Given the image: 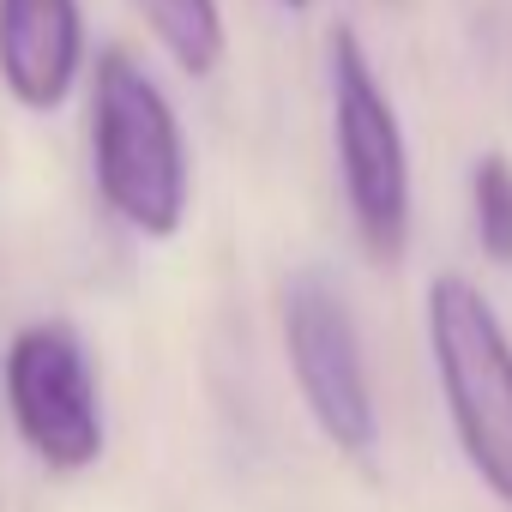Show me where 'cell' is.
Here are the masks:
<instances>
[{
    "mask_svg": "<svg viewBox=\"0 0 512 512\" xmlns=\"http://www.w3.org/2000/svg\"><path fill=\"white\" fill-rule=\"evenodd\" d=\"M91 73V175L103 205L145 241H169L187 223L193 163L169 91L121 43L97 49Z\"/></svg>",
    "mask_w": 512,
    "mask_h": 512,
    "instance_id": "1",
    "label": "cell"
},
{
    "mask_svg": "<svg viewBox=\"0 0 512 512\" xmlns=\"http://www.w3.org/2000/svg\"><path fill=\"white\" fill-rule=\"evenodd\" d=\"M422 314L458 452L476 482L512 512V332L500 326L494 302L458 272H440L428 284Z\"/></svg>",
    "mask_w": 512,
    "mask_h": 512,
    "instance_id": "2",
    "label": "cell"
},
{
    "mask_svg": "<svg viewBox=\"0 0 512 512\" xmlns=\"http://www.w3.org/2000/svg\"><path fill=\"white\" fill-rule=\"evenodd\" d=\"M326 79H332V151L356 241L368 247L374 266H398L410 247V139L392 91L380 85L350 25L326 37Z\"/></svg>",
    "mask_w": 512,
    "mask_h": 512,
    "instance_id": "3",
    "label": "cell"
},
{
    "mask_svg": "<svg viewBox=\"0 0 512 512\" xmlns=\"http://www.w3.org/2000/svg\"><path fill=\"white\" fill-rule=\"evenodd\" d=\"M0 392H7L13 428L37 464L79 476L103 458V392L85 338L67 320H31L7 338L0 356Z\"/></svg>",
    "mask_w": 512,
    "mask_h": 512,
    "instance_id": "4",
    "label": "cell"
},
{
    "mask_svg": "<svg viewBox=\"0 0 512 512\" xmlns=\"http://www.w3.org/2000/svg\"><path fill=\"white\" fill-rule=\"evenodd\" d=\"M284 356H290V374L314 428L338 452H356V458L374 452L380 410H374L368 350H362L344 290L326 272H296L284 284Z\"/></svg>",
    "mask_w": 512,
    "mask_h": 512,
    "instance_id": "5",
    "label": "cell"
},
{
    "mask_svg": "<svg viewBox=\"0 0 512 512\" xmlns=\"http://www.w3.org/2000/svg\"><path fill=\"white\" fill-rule=\"evenodd\" d=\"M91 67L79 0H0V91L31 115L67 109Z\"/></svg>",
    "mask_w": 512,
    "mask_h": 512,
    "instance_id": "6",
    "label": "cell"
},
{
    "mask_svg": "<svg viewBox=\"0 0 512 512\" xmlns=\"http://www.w3.org/2000/svg\"><path fill=\"white\" fill-rule=\"evenodd\" d=\"M133 13L187 79H211L223 67V0H133Z\"/></svg>",
    "mask_w": 512,
    "mask_h": 512,
    "instance_id": "7",
    "label": "cell"
},
{
    "mask_svg": "<svg viewBox=\"0 0 512 512\" xmlns=\"http://www.w3.org/2000/svg\"><path fill=\"white\" fill-rule=\"evenodd\" d=\"M470 223L494 266H512V157L482 151L470 163Z\"/></svg>",
    "mask_w": 512,
    "mask_h": 512,
    "instance_id": "8",
    "label": "cell"
},
{
    "mask_svg": "<svg viewBox=\"0 0 512 512\" xmlns=\"http://www.w3.org/2000/svg\"><path fill=\"white\" fill-rule=\"evenodd\" d=\"M284 7H290V13H308V7H314V0H284Z\"/></svg>",
    "mask_w": 512,
    "mask_h": 512,
    "instance_id": "9",
    "label": "cell"
}]
</instances>
